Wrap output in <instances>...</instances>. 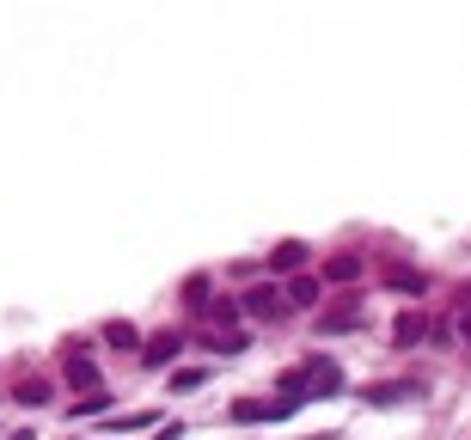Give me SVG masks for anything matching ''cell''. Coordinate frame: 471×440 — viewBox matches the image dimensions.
I'll return each instance as SVG.
<instances>
[{
	"instance_id": "e0dca14e",
	"label": "cell",
	"mask_w": 471,
	"mask_h": 440,
	"mask_svg": "<svg viewBox=\"0 0 471 440\" xmlns=\"http://www.w3.org/2000/svg\"><path fill=\"white\" fill-rule=\"evenodd\" d=\"M208 318H221V324H233V318H239V306H233V300H208Z\"/></svg>"
},
{
	"instance_id": "8fae6325",
	"label": "cell",
	"mask_w": 471,
	"mask_h": 440,
	"mask_svg": "<svg viewBox=\"0 0 471 440\" xmlns=\"http://www.w3.org/2000/svg\"><path fill=\"white\" fill-rule=\"evenodd\" d=\"M362 270H368L362 251H336V257H325V281H355Z\"/></svg>"
},
{
	"instance_id": "4fadbf2b",
	"label": "cell",
	"mask_w": 471,
	"mask_h": 440,
	"mask_svg": "<svg viewBox=\"0 0 471 440\" xmlns=\"http://www.w3.org/2000/svg\"><path fill=\"white\" fill-rule=\"evenodd\" d=\"M104 342H110V349H141L135 324H123V318H117V324H104Z\"/></svg>"
},
{
	"instance_id": "6da1fadb",
	"label": "cell",
	"mask_w": 471,
	"mask_h": 440,
	"mask_svg": "<svg viewBox=\"0 0 471 440\" xmlns=\"http://www.w3.org/2000/svg\"><path fill=\"white\" fill-rule=\"evenodd\" d=\"M306 398H288V392H275V398H239L227 416L233 422H282V416H294Z\"/></svg>"
},
{
	"instance_id": "ffe728a7",
	"label": "cell",
	"mask_w": 471,
	"mask_h": 440,
	"mask_svg": "<svg viewBox=\"0 0 471 440\" xmlns=\"http://www.w3.org/2000/svg\"><path fill=\"white\" fill-rule=\"evenodd\" d=\"M459 331H466V342H471V312H466V318H459Z\"/></svg>"
},
{
	"instance_id": "2e32d148",
	"label": "cell",
	"mask_w": 471,
	"mask_h": 440,
	"mask_svg": "<svg viewBox=\"0 0 471 440\" xmlns=\"http://www.w3.org/2000/svg\"><path fill=\"white\" fill-rule=\"evenodd\" d=\"M19 404H49V392H43L37 379H25V385H19Z\"/></svg>"
},
{
	"instance_id": "44dd1931",
	"label": "cell",
	"mask_w": 471,
	"mask_h": 440,
	"mask_svg": "<svg viewBox=\"0 0 471 440\" xmlns=\"http://www.w3.org/2000/svg\"><path fill=\"white\" fill-rule=\"evenodd\" d=\"M318 440H336V435H318Z\"/></svg>"
},
{
	"instance_id": "d6986e66",
	"label": "cell",
	"mask_w": 471,
	"mask_h": 440,
	"mask_svg": "<svg viewBox=\"0 0 471 440\" xmlns=\"http://www.w3.org/2000/svg\"><path fill=\"white\" fill-rule=\"evenodd\" d=\"M153 440H184V422H166V428H153Z\"/></svg>"
},
{
	"instance_id": "9c48e42d",
	"label": "cell",
	"mask_w": 471,
	"mask_h": 440,
	"mask_svg": "<svg viewBox=\"0 0 471 440\" xmlns=\"http://www.w3.org/2000/svg\"><path fill=\"white\" fill-rule=\"evenodd\" d=\"M423 337H429V318H423V312H398V324H392V349H416Z\"/></svg>"
},
{
	"instance_id": "ba28073f",
	"label": "cell",
	"mask_w": 471,
	"mask_h": 440,
	"mask_svg": "<svg viewBox=\"0 0 471 440\" xmlns=\"http://www.w3.org/2000/svg\"><path fill=\"white\" fill-rule=\"evenodd\" d=\"M282 300H288V306H318V300H325V275H288Z\"/></svg>"
},
{
	"instance_id": "8992f818",
	"label": "cell",
	"mask_w": 471,
	"mask_h": 440,
	"mask_svg": "<svg viewBox=\"0 0 471 440\" xmlns=\"http://www.w3.org/2000/svg\"><path fill=\"white\" fill-rule=\"evenodd\" d=\"M67 385H80V392H104V385H99V361L80 355V342L67 349Z\"/></svg>"
},
{
	"instance_id": "7a4b0ae2",
	"label": "cell",
	"mask_w": 471,
	"mask_h": 440,
	"mask_svg": "<svg viewBox=\"0 0 471 440\" xmlns=\"http://www.w3.org/2000/svg\"><path fill=\"white\" fill-rule=\"evenodd\" d=\"M362 324H368V300H355V294L331 312H318V337H343V331H362Z\"/></svg>"
},
{
	"instance_id": "9a60e30c",
	"label": "cell",
	"mask_w": 471,
	"mask_h": 440,
	"mask_svg": "<svg viewBox=\"0 0 471 440\" xmlns=\"http://www.w3.org/2000/svg\"><path fill=\"white\" fill-rule=\"evenodd\" d=\"M202 379H208L202 367H184V373H171V392H196Z\"/></svg>"
},
{
	"instance_id": "52a82bcc",
	"label": "cell",
	"mask_w": 471,
	"mask_h": 440,
	"mask_svg": "<svg viewBox=\"0 0 471 440\" xmlns=\"http://www.w3.org/2000/svg\"><path fill=\"white\" fill-rule=\"evenodd\" d=\"M362 398L386 410V404H404V398H423V385H416V379H386V385H368Z\"/></svg>"
},
{
	"instance_id": "5bb4252c",
	"label": "cell",
	"mask_w": 471,
	"mask_h": 440,
	"mask_svg": "<svg viewBox=\"0 0 471 440\" xmlns=\"http://www.w3.org/2000/svg\"><path fill=\"white\" fill-rule=\"evenodd\" d=\"M110 410V392H86L80 404H74V416H104Z\"/></svg>"
},
{
	"instance_id": "30bf717a",
	"label": "cell",
	"mask_w": 471,
	"mask_h": 440,
	"mask_svg": "<svg viewBox=\"0 0 471 440\" xmlns=\"http://www.w3.org/2000/svg\"><path fill=\"white\" fill-rule=\"evenodd\" d=\"M301 263H306V245H301V238H288V245H275V251H269V270H275V275H301Z\"/></svg>"
},
{
	"instance_id": "277c9868",
	"label": "cell",
	"mask_w": 471,
	"mask_h": 440,
	"mask_svg": "<svg viewBox=\"0 0 471 440\" xmlns=\"http://www.w3.org/2000/svg\"><path fill=\"white\" fill-rule=\"evenodd\" d=\"M178 355H184V337H178V331H160V337L141 342V361H147V367H166V361H178Z\"/></svg>"
},
{
	"instance_id": "7c38bea8",
	"label": "cell",
	"mask_w": 471,
	"mask_h": 440,
	"mask_svg": "<svg viewBox=\"0 0 471 440\" xmlns=\"http://www.w3.org/2000/svg\"><path fill=\"white\" fill-rule=\"evenodd\" d=\"M386 281H392L398 294H423V288H429L423 275H416V270H404V263H392V270H386Z\"/></svg>"
},
{
	"instance_id": "3957f363",
	"label": "cell",
	"mask_w": 471,
	"mask_h": 440,
	"mask_svg": "<svg viewBox=\"0 0 471 440\" xmlns=\"http://www.w3.org/2000/svg\"><path fill=\"white\" fill-rule=\"evenodd\" d=\"M282 288H275V281H257V288H245V294H239V312H245V318H282Z\"/></svg>"
},
{
	"instance_id": "ac0fdd59",
	"label": "cell",
	"mask_w": 471,
	"mask_h": 440,
	"mask_svg": "<svg viewBox=\"0 0 471 440\" xmlns=\"http://www.w3.org/2000/svg\"><path fill=\"white\" fill-rule=\"evenodd\" d=\"M184 300H190V306H208V281H202V275L190 281V288H184Z\"/></svg>"
},
{
	"instance_id": "5b68a950",
	"label": "cell",
	"mask_w": 471,
	"mask_h": 440,
	"mask_svg": "<svg viewBox=\"0 0 471 440\" xmlns=\"http://www.w3.org/2000/svg\"><path fill=\"white\" fill-rule=\"evenodd\" d=\"M336 385H343V367H336L331 355H312L306 361V392L318 398V392H336Z\"/></svg>"
}]
</instances>
